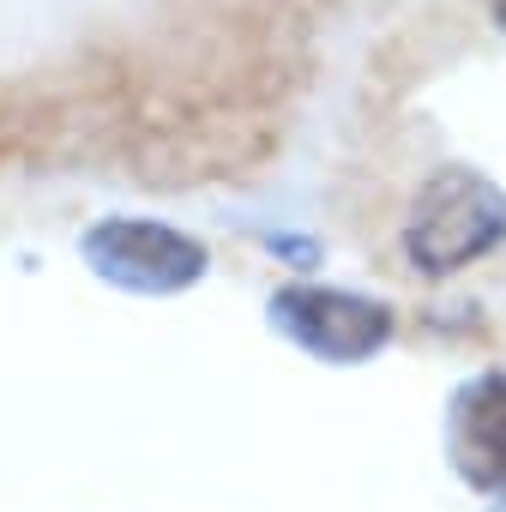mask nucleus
Listing matches in <instances>:
<instances>
[{
	"mask_svg": "<svg viewBox=\"0 0 506 512\" xmlns=\"http://www.w3.org/2000/svg\"><path fill=\"white\" fill-rule=\"evenodd\" d=\"M506 241V193L476 169H434L404 217V253L428 278H452Z\"/></svg>",
	"mask_w": 506,
	"mask_h": 512,
	"instance_id": "f257e3e1",
	"label": "nucleus"
},
{
	"mask_svg": "<svg viewBox=\"0 0 506 512\" xmlns=\"http://www.w3.org/2000/svg\"><path fill=\"white\" fill-rule=\"evenodd\" d=\"M85 266L127 290V296H175V290H193L211 266L205 241H193L187 229H169L157 217H103L85 229L79 241Z\"/></svg>",
	"mask_w": 506,
	"mask_h": 512,
	"instance_id": "f03ea898",
	"label": "nucleus"
},
{
	"mask_svg": "<svg viewBox=\"0 0 506 512\" xmlns=\"http://www.w3.org/2000/svg\"><path fill=\"white\" fill-rule=\"evenodd\" d=\"M272 326L320 362H368L374 350L392 344L386 302L356 290H326V284H284L272 296Z\"/></svg>",
	"mask_w": 506,
	"mask_h": 512,
	"instance_id": "7ed1b4c3",
	"label": "nucleus"
},
{
	"mask_svg": "<svg viewBox=\"0 0 506 512\" xmlns=\"http://www.w3.org/2000/svg\"><path fill=\"white\" fill-rule=\"evenodd\" d=\"M446 458L470 488L506 494V374H476L452 392Z\"/></svg>",
	"mask_w": 506,
	"mask_h": 512,
	"instance_id": "20e7f679",
	"label": "nucleus"
},
{
	"mask_svg": "<svg viewBox=\"0 0 506 512\" xmlns=\"http://www.w3.org/2000/svg\"><path fill=\"white\" fill-rule=\"evenodd\" d=\"M272 247H278V253H290V260H302V266H314V260H320V247H314V241H296V235H272Z\"/></svg>",
	"mask_w": 506,
	"mask_h": 512,
	"instance_id": "39448f33",
	"label": "nucleus"
},
{
	"mask_svg": "<svg viewBox=\"0 0 506 512\" xmlns=\"http://www.w3.org/2000/svg\"><path fill=\"white\" fill-rule=\"evenodd\" d=\"M494 19H500V25H506V0H494Z\"/></svg>",
	"mask_w": 506,
	"mask_h": 512,
	"instance_id": "423d86ee",
	"label": "nucleus"
},
{
	"mask_svg": "<svg viewBox=\"0 0 506 512\" xmlns=\"http://www.w3.org/2000/svg\"><path fill=\"white\" fill-rule=\"evenodd\" d=\"M494 512H506V500H500V506H494Z\"/></svg>",
	"mask_w": 506,
	"mask_h": 512,
	"instance_id": "0eeeda50",
	"label": "nucleus"
}]
</instances>
